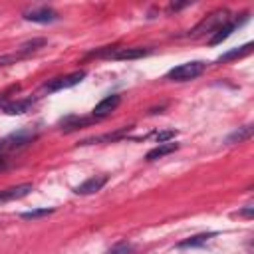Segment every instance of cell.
<instances>
[{
  "label": "cell",
  "instance_id": "1",
  "mask_svg": "<svg viewBox=\"0 0 254 254\" xmlns=\"http://www.w3.org/2000/svg\"><path fill=\"white\" fill-rule=\"evenodd\" d=\"M229 22V10L221 8V10H214L212 14H208L207 18H203L193 30H191V38H199V36L205 34H214L221 26H225Z\"/></svg>",
  "mask_w": 254,
  "mask_h": 254
},
{
  "label": "cell",
  "instance_id": "2",
  "mask_svg": "<svg viewBox=\"0 0 254 254\" xmlns=\"http://www.w3.org/2000/svg\"><path fill=\"white\" fill-rule=\"evenodd\" d=\"M205 69H207L205 62H187V64H181V66L173 68L167 74V80H171V82H189V80L199 78Z\"/></svg>",
  "mask_w": 254,
  "mask_h": 254
},
{
  "label": "cell",
  "instance_id": "3",
  "mask_svg": "<svg viewBox=\"0 0 254 254\" xmlns=\"http://www.w3.org/2000/svg\"><path fill=\"white\" fill-rule=\"evenodd\" d=\"M84 78H86V71H84V69H78V71H71V74H68V76L54 78V80L46 82V84L42 86V90H44V92H48V93L62 92V90H68V88H74V86H78Z\"/></svg>",
  "mask_w": 254,
  "mask_h": 254
},
{
  "label": "cell",
  "instance_id": "4",
  "mask_svg": "<svg viewBox=\"0 0 254 254\" xmlns=\"http://www.w3.org/2000/svg\"><path fill=\"white\" fill-rule=\"evenodd\" d=\"M151 50L149 48H107L103 52H97V56H103V58H112V60H139V58H145L149 56Z\"/></svg>",
  "mask_w": 254,
  "mask_h": 254
},
{
  "label": "cell",
  "instance_id": "5",
  "mask_svg": "<svg viewBox=\"0 0 254 254\" xmlns=\"http://www.w3.org/2000/svg\"><path fill=\"white\" fill-rule=\"evenodd\" d=\"M24 20L28 22H36V24H50V22H56L58 20V12L50 6H38V8H30V10H24Z\"/></svg>",
  "mask_w": 254,
  "mask_h": 254
},
{
  "label": "cell",
  "instance_id": "6",
  "mask_svg": "<svg viewBox=\"0 0 254 254\" xmlns=\"http://www.w3.org/2000/svg\"><path fill=\"white\" fill-rule=\"evenodd\" d=\"M121 103V95H117V93H112V95H107V97H103L95 107H93V117L95 119H99V117H105V115H110L112 112H115L117 110V105Z\"/></svg>",
  "mask_w": 254,
  "mask_h": 254
},
{
  "label": "cell",
  "instance_id": "7",
  "mask_svg": "<svg viewBox=\"0 0 254 254\" xmlns=\"http://www.w3.org/2000/svg\"><path fill=\"white\" fill-rule=\"evenodd\" d=\"M105 183H107V177H105V175H97V177L88 179L86 183L78 185V187H76V193H78V195H93V193L101 191Z\"/></svg>",
  "mask_w": 254,
  "mask_h": 254
},
{
  "label": "cell",
  "instance_id": "8",
  "mask_svg": "<svg viewBox=\"0 0 254 254\" xmlns=\"http://www.w3.org/2000/svg\"><path fill=\"white\" fill-rule=\"evenodd\" d=\"M34 139H36V133H32V131H18V133H12L10 137H6L4 141H6L8 149H20L24 145L32 143Z\"/></svg>",
  "mask_w": 254,
  "mask_h": 254
},
{
  "label": "cell",
  "instance_id": "9",
  "mask_svg": "<svg viewBox=\"0 0 254 254\" xmlns=\"http://www.w3.org/2000/svg\"><path fill=\"white\" fill-rule=\"evenodd\" d=\"M30 191H32V185H30V183H24V185H18V187L4 189V191H0V203H8V201L22 199V197H26Z\"/></svg>",
  "mask_w": 254,
  "mask_h": 254
},
{
  "label": "cell",
  "instance_id": "10",
  "mask_svg": "<svg viewBox=\"0 0 254 254\" xmlns=\"http://www.w3.org/2000/svg\"><path fill=\"white\" fill-rule=\"evenodd\" d=\"M242 22H246V20H242ZM242 22H238V20H236V22H227L225 26H221L219 30H216V32L212 34V38L208 40V44H210V46H216V44L225 42V40L229 38V36H231V34H232L240 24H242Z\"/></svg>",
  "mask_w": 254,
  "mask_h": 254
},
{
  "label": "cell",
  "instance_id": "11",
  "mask_svg": "<svg viewBox=\"0 0 254 254\" xmlns=\"http://www.w3.org/2000/svg\"><path fill=\"white\" fill-rule=\"evenodd\" d=\"M95 121H97L95 117H76V115H69V117H66L60 125H62L64 131H76V129L88 127V125H92V123H95Z\"/></svg>",
  "mask_w": 254,
  "mask_h": 254
},
{
  "label": "cell",
  "instance_id": "12",
  "mask_svg": "<svg viewBox=\"0 0 254 254\" xmlns=\"http://www.w3.org/2000/svg\"><path fill=\"white\" fill-rule=\"evenodd\" d=\"M34 105V99L28 97V99H20V101H10V103H4L2 110L8 114V115H20V114H26L30 112V107Z\"/></svg>",
  "mask_w": 254,
  "mask_h": 254
},
{
  "label": "cell",
  "instance_id": "13",
  "mask_svg": "<svg viewBox=\"0 0 254 254\" xmlns=\"http://www.w3.org/2000/svg\"><path fill=\"white\" fill-rule=\"evenodd\" d=\"M127 131L129 127H123L115 133H105V135H97V137H90V139H84L80 145H90V143H114V141H119L123 137H127Z\"/></svg>",
  "mask_w": 254,
  "mask_h": 254
},
{
  "label": "cell",
  "instance_id": "14",
  "mask_svg": "<svg viewBox=\"0 0 254 254\" xmlns=\"http://www.w3.org/2000/svg\"><path fill=\"white\" fill-rule=\"evenodd\" d=\"M179 149V143H159L155 149H151L149 153H147V161H155V159H161V157H165V155H169V153H173V151H177Z\"/></svg>",
  "mask_w": 254,
  "mask_h": 254
},
{
  "label": "cell",
  "instance_id": "15",
  "mask_svg": "<svg viewBox=\"0 0 254 254\" xmlns=\"http://www.w3.org/2000/svg\"><path fill=\"white\" fill-rule=\"evenodd\" d=\"M216 232H201V234H195V236H191V238H187V240H181L177 246L179 248H193V246H201V244H205L208 238H212Z\"/></svg>",
  "mask_w": 254,
  "mask_h": 254
},
{
  "label": "cell",
  "instance_id": "16",
  "mask_svg": "<svg viewBox=\"0 0 254 254\" xmlns=\"http://www.w3.org/2000/svg\"><path fill=\"white\" fill-rule=\"evenodd\" d=\"M252 52V44L248 42V44H244V46H240V48H234V50H231V52H227V54H223L219 60V64H223V62H231V60H236V58H242V56H246V54H250Z\"/></svg>",
  "mask_w": 254,
  "mask_h": 254
},
{
  "label": "cell",
  "instance_id": "17",
  "mask_svg": "<svg viewBox=\"0 0 254 254\" xmlns=\"http://www.w3.org/2000/svg\"><path fill=\"white\" fill-rule=\"evenodd\" d=\"M252 133H254V127H252V125L238 127V131H234L232 135H229L227 143H244V141H248V139L252 137Z\"/></svg>",
  "mask_w": 254,
  "mask_h": 254
},
{
  "label": "cell",
  "instance_id": "18",
  "mask_svg": "<svg viewBox=\"0 0 254 254\" xmlns=\"http://www.w3.org/2000/svg\"><path fill=\"white\" fill-rule=\"evenodd\" d=\"M44 46H46V40H44V38H34V40L24 42V44L20 46V54L24 56V54H30V52L38 50V48H44Z\"/></svg>",
  "mask_w": 254,
  "mask_h": 254
},
{
  "label": "cell",
  "instance_id": "19",
  "mask_svg": "<svg viewBox=\"0 0 254 254\" xmlns=\"http://www.w3.org/2000/svg\"><path fill=\"white\" fill-rule=\"evenodd\" d=\"M54 212V208H34V210H26V212H22V219H26V221H34V219H42V216H48V214H52Z\"/></svg>",
  "mask_w": 254,
  "mask_h": 254
},
{
  "label": "cell",
  "instance_id": "20",
  "mask_svg": "<svg viewBox=\"0 0 254 254\" xmlns=\"http://www.w3.org/2000/svg\"><path fill=\"white\" fill-rule=\"evenodd\" d=\"M133 252V244H129V242H119V244H115L114 248H110L105 254H131Z\"/></svg>",
  "mask_w": 254,
  "mask_h": 254
},
{
  "label": "cell",
  "instance_id": "21",
  "mask_svg": "<svg viewBox=\"0 0 254 254\" xmlns=\"http://www.w3.org/2000/svg\"><path fill=\"white\" fill-rule=\"evenodd\" d=\"M175 135H177L175 129H167V131H159L155 135V139H157V143H169L171 139H175Z\"/></svg>",
  "mask_w": 254,
  "mask_h": 254
},
{
  "label": "cell",
  "instance_id": "22",
  "mask_svg": "<svg viewBox=\"0 0 254 254\" xmlns=\"http://www.w3.org/2000/svg\"><path fill=\"white\" fill-rule=\"evenodd\" d=\"M22 58V54H4V56H0V68H4V66H10L14 62H18Z\"/></svg>",
  "mask_w": 254,
  "mask_h": 254
},
{
  "label": "cell",
  "instance_id": "23",
  "mask_svg": "<svg viewBox=\"0 0 254 254\" xmlns=\"http://www.w3.org/2000/svg\"><path fill=\"white\" fill-rule=\"evenodd\" d=\"M240 214H244V216H252V207H248V208L240 210Z\"/></svg>",
  "mask_w": 254,
  "mask_h": 254
},
{
  "label": "cell",
  "instance_id": "24",
  "mask_svg": "<svg viewBox=\"0 0 254 254\" xmlns=\"http://www.w3.org/2000/svg\"><path fill=\"white\" fill-rule=\"evenodd\" d=\"M2 149H6V141H4V139L0 141V151H2Z\"/></svg>",
  "mask_w": 254,
  "mask_h": 254
},
{
  "label": "cell",
  "instance_id": "25",
  "mask_svg": "<svg viewBox=\"0 0 254 254\" xmlns=\"http://www.w3.org/2000/svg\"><path fill=\"white\" fill-rule=\"evenodd\" d=\"M2 165H4V159H2V157H0V167H2Z\"/></svg>",
  "mask_w": 254,
  "mask_h": 254
}]
</instances>
